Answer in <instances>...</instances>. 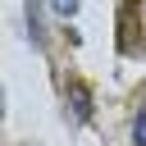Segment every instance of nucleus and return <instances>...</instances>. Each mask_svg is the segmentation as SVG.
<instances>
[{
  "mask_svg": "<svg viewBox=\"0 0 146 146\" xmlns=\"http://www.w3.org/2000/svg\"><path fill=\"white\" fill-rule=\"evenodd\" d=\"M23 18H27V36L41 50L46 46V0H23Z\"/></svg>",
  "mask_w": 146,
  "mask_h": 146,
  "instance_id": "f257e3e1",
  "label": "nucleus"
},
{
  "mask_svg": "<svg viewBox=\"0 0 146 146\" xmlns=\"http://www.w3.org/2000/svg\"><path fill=\"white\" fill-rule=\"evenodd\" d=\"M46 5H50V9H55V14H59V18H73V14H78V5H82V0H46Z\"/></svg>",
  "mask_w": 146,
  "mask_h": 146,
  "instance_id": "20e7f679",
  "label": "nucleus"
},
{
  "mask_svg": "<svg viewBox=\"0 0 146 146\" xmlns=\"http://www.w3.org/2000/svg\"><path fill=\"white\" fill-rule=\"evenodd\" d=\"M0 119H5V91H0Z\"/></svg>",
  "mask_w": 146,
  "mask_h": 146,
  "instance_id": "39448f33",
  "label": "nucleus"
},
{
  "mask_svg": "<svg viewBox=\"0 0 146 146\" xmlns=\"http://www.w3.org/2000/svg\"><path fill=\"white\" fill-rule=\"evenodd\" d=\"M68 96H73V114H78V123H87V119H91V100H87V87H82V82H73V87H68Z\"/></svg>",
  "mask_w": 146,
  "mask_h": 146,
  "instance_id": "f03ea898",
  "label": "nucleus"
},
{
  "mask_svg": "<svg viewBox=\"0 0 146 146\" xmlns=\"http://www.w3.org/2000/svg\"><path fill=\"white\" fill-rule=\"evenodd\" d=\"M132 146H146V105H141L137 119H132Z\"/></svg>",
  "mask_w": 146,
  "mask_h": 146,
  "instance_id": "7ed1b4c3",
  "label": "nucleus"
}]
</instances>
